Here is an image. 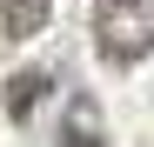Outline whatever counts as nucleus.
<instances>
[{
	"instance_id": "obj_1",
	"label": "nucleus",
	"mask_w": 154,
	"mask_h": 147,
	"mask_svg": "<svg viewBox=\"0 0 154 147\" xmlns=\"http://www.w3.org/2000/svg\"><path fill=\"white\" fill-rule=\"evenodd\" d=\"M94 54L107 67H134L154 54V0H94Z\"/></svg>"
},
{
	"instance_id": "obj_2",
	"label": "nucleus",
	"mask_w": 154,
	"mask_h": 147,
	"mask_svg": "<svg viewBox=\"0 0 154 147\" xmlns=\"http://www.w3.org/2000/svg\"><path fill=\"white\" fill-rule=\"evenodd\" d=\"M47 14H54L47 0H0V34L7 40H34L47 27Z\"/></svg>"
},
{
	"instance_id": "obj_3",
	"label": "nucleus",
	"mask_w": 154,
	"mask_h": 147,
	"mask_svg": "<svg viewBox=\"0 0 154 147\" xmlns=\"http://www.w3.org/2000/svg\"><path fill=\"white\" fill-rule=\"evenodd\" d=\"M60 147H107V134H100V114L87 94H74V107H67V127H60Z\"/></svg>"
},
{
	"instance_id": "obj_4",
	"label": "nucleus",
	"mask_w": 154,
	"mask_h": 147,
	"mask_svg": "<svg viewBox=\"0 0 154 147\" xmlns=\"http://www.w3.org/2000/svg\"><path fill=\"white\" fill-rule=\"evenodd\" d=\"M40 94H47V74H40V67L14 74V80H7V94H0V100H7V120H27V114L40 107Z\"/></svg>"
}]
</instances>
